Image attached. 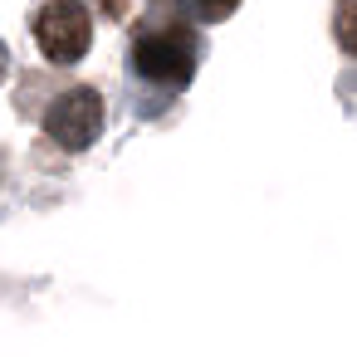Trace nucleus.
Here are the masks:
<instances>
[{"instance_id":"20e7f679","label":"nucleus","mask_w":357,"mask_h":357,"mask_svg":"<svg viewBox=\"0 0 357 357\" xmlns=\"http://www.w3.org/2000/svg\"><path fill=\"white\" fill-rule=\"evenodd\" d=\"M333 35L342 45V54L357 59V0H337V15H333Z\"/></svg>"},{"instance_id":"f257e3e1","label":"nucleus","mask_w":357,"mask_h":357,"mask_svg":"<svg viewBox=\"0 0 357 357\" xmlns=\"http://www.w3.org/2000/svg\"><path fill=\"white\" fill-rule=\"evenodd\" d=\"M132 69L147 84L162 89H186L196 79V35L186 25H162V30H142L132 40Z\"/></svg>"},{"instance_id":"423d86ee","label":"nucleus","mask_w":357,"mask_h":357,"mask_svg":"<svg viewBox=\"0 0 357 357\" xmlns=\"http://www.w3.org/2000/svg\"><path fill=\"white\" fill-rule=\"evenodd\" d=\"M0 79H6V45H0Z\"/></svg>"},{"instance_id":"39448f33","label":"nucleus","mask_w":357,"mask_h":357,"mask_svg":"<svg viewBox=\"0 0 357 357\" xmlns=\"http://www.w3.org/2000/svg\"><path fill=\"white\" fill-rule=\"evenodd\" d=\"M240 6V0H196V10H201V20H225L230 10Z\"/></svg>"},{"instance_id":"f03ea898","label":"nucleus","mask_w":357,"mask_h":357,"mask_svg":"<svg viewBox=\"0 0 357 357\" xmlns=\"http://www.w3.org/2000/svg\"><path fill=\"white\" fill-rule=\"evenodd\" d=\"M35 40L50 64H79L93 45V20L79 0H50L35 15Z\"/></svg>"},{"instance_id":"7ed1b4c3","label":"nucleus","mask_w":357,"mask_h":357,"mask_svg":"<svg viewBox=\"0 0 357 357\" xmlns=\"http://www.w3.org/2000/svg\"><path fill=\"white\" fill-rule=\"evenodd\" d=\"M45 132L64 152L93 147L98 132H103V98H98V89H69V93H59L50 103V113H45Z\"/></svg>"}]
</instances>
